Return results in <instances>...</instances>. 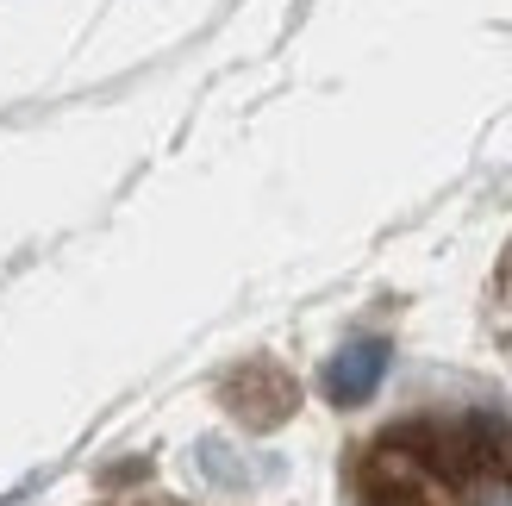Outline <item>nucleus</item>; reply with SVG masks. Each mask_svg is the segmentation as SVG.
<instances>
[{
  "label": "nucleus",
  "mask_w": 512,
  "mask_h": 506,
  "mask_svg": "<svg viewBox=\"0 0 512 506\" xmlns=\"http://www.w3.org/2000/svg\"><path fill=\"white\" fill-rule=\"evenodd\" d=\"M375 369H381V344H356L338 363V400H363L369 382H375Z\"/></svg>",
  "instance_id": "1"
}]
</instances>
